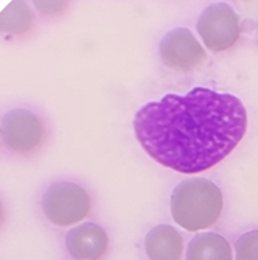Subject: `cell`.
<instances>
[{"label":"cell","mask_w":258,"mask_h":260,"mask_svg":"<svg viewBox=\"0 0 258 260\" xmlns=\"http://www.w3.org/2000/svg\"><path fill=\"white\" fill-rule=\"evenodd\" d=\"M134 133L157 164L195 175L218 165L247 131V111L229 92L195 87L185 95L167 93L134 115Z\"/></svg>","instance_id":"cell-1"},{"label":"cell","mask_w":258,"mask_h":260,"mask_svg":"<svg viewBox=\"0 0 258 260\" xmlns=\"http://www.w3.org/2000/svg\"><path fill=\"white\" fill-rule=\"evenodd\" d=\"M224 197L210 179L192 178L179 182L170 197L173 220L185 231L199 232L212 228L223 214Z\"/></svg>","instance_id":"cell-2"},{"label":"cell","mask_w":258,"mask_h":260,"mask_svg":"<svg viewBox=\"0 0 258 260\" xmlns=\"http://www.w3.org/2000/svg\"><path fill=\"white\" fill-rule=\"evenodd\" d=\"M42 212L52 224L70 228L83 221L92 209V200L86 188L75 182H55L42 197Z\"/></svg>","instance_id":"cell-3"},{"label":"cell","mask_w":258,"mask_h":260,"mask_svg":"<svg viewBox=\"0 0 258 260\" xmlns=\"http://www.w3.org/2000/svg\"><path fill=\"white\" fill-rule=\"evenodd\" d=\"M196 30L210 52H224L240 39V16L235 8L226 2L210 4L201 13Z\"/></svg>","instance_id":"cell-4"},{"label":"cell","mask_w":258,"mask_h":260,"mask_svg":"<svg viewBox=\"0 0 258 260\" xmlns=\"http://www.w3.org/2000/svg\"><path fill=\"white\" fill-rule=\"evenodd\" d=\"M0 137L16 153L36 150L45 137V126L39 117L23 108L8 111L0 122Z\"/></svg>","instance_id":"cell-5"},{"label":"cell","mask_w":258,"mask_h":260,"mask_svg":"<svg viewBox=\"0 0 258 260\" xmlns=\"http://www.w3.org/2000/svg\"><path fill=\"white\" fill-rule=\"evenodd\" d=\"M159 55L167 67L179 72L196 69L207 59L204 45L185 27H176L165 33L159 44Z\"/></svg>","instance_id":"cell-6"},{"label":"cell","mask_w":258,"mask_h":260,"mask_svg":"<svg viewBox=\"0 0 258 260\" xmlns=\"http://www.w3.org/2000/svg\"><path fill=\"white\" fill-rule=\"evenodd\" d=\"M65 248L77 260H100L109 251V235L97 223H83L65 235Z\"/></svg>","instance_id":"cell-7"},{"label":"cell","mask_w":258,"mask_h":260,"mask_svg":"<svg viewBox=\"0 0 258 260\" xmlns=\"http://www.w3.org/2000/svg\"><path fill=\"white\" fill-rule=\"evenodd\" d=\"M145 252L150 260H180L183 237L170 224L154 226L145 237Z\"/></svg>","instance_id":"cell-8"},{"label":"cell","mask_w":258,"mask_h":260,"mask_svg":"<svg viewBox=\"0 0 258 260\" xmlns=\"http://www.w3.org/2000/svg\"><path fill=\"white\" fill-rule=\"evenodd\" d=\"M187 260H233L232 245L226 237L216 232H204L195 235L187 246Z\"/></svg>","instance_id":"cell-9"},{"label":"cell","mask_w":258,"mask_h":260,"mask_svg":"<svg viewBox=\"0 0 258 260\" xmlns=\"http://www.w3.org/2000/svg\"><path fill=\"white\" fill-rule=\"evenodd\" d=\"M33 25V14L25 0H13L0 13V31L8 35H23Z\"/></svg>","instance_id":"cell-10"},{"label":"cell","mask_w":258,"mask_h":260,"mask_svg":"<svg viewBox=\"0 0 258 260\" xmlns=\"http://www.w3.org/2000/svg\"><path fill=\"white\" fill-rule=\"evenodd\" d=\"M233 249L237 260H258V229L241 234Z\"/></svg>","instance_id":"cell-11"},{"label":"cell","mask_w":258,"mask_h":260,"mask_svg":"<svg viewBox=\"0 0 258 260\" xmlns=\"http://www.w3.org/2000/svg\"><path fill=\"white\" fill-rule=\"evenodd\" d=\"M68 0H33V5L44 14H56L67 7Z\"/></svg>","instance_id":"cell-12"},{"label":"cell","mask_w":258,"mask_h":260,"mask_svg":"<svg viewBox=\"0 0 258 260\" xmlns=\"http://www.w3.org/2000/svg\"><path fill=\"white\" fill-rule=\"evenodd\" d=\"M2 221H4V206L0 203V224H2Z\"/></svg>","instance_id":"cell-13"},{"label":"cell","mask_w":258,"mask_h":260,"mask_svg":"<svg viewBox=\"0 0 258 260\" xmlns=\"http://www.w3.org/2000/svg\"><path fill=\"white\" fill-rule=\"evenodd\" d=\"M256 28H258V23H256Z\"/></svg>","instance_id":"cell-14"}]
</instances>
